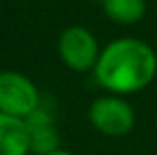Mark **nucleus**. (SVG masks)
<instances>
[{
    "instance_id": "39448f33",
    "label": "nucleus",
    "mask_w": 157,
    "mask_h": 155,
    "mask_svg": "<svg viewBox=\"0 0 157 155\" xmlns=\"http://www.w3.org/2000/svg\"><path fill=\"white\" fill-rule=\"evenodd\" d=\"M24 121H26L28 137H30V153L50 155L60 149V135L56 131V125L44 109L38 108Z\"/></svg>"
},
{
    "instance_id": "423d86ee",
    "label": "nucleus",
    "mask_w": 157,
    "mask_h": 155,
    "mask_svg": "<svg viewBox=\"0 0 157 155\" xmlns=\"http://www.w3.org/2000/svg\"><path fill=\"white\" fill-rule=\"evenodd\" d=\"M0 155H30L26 121L0 113Z\"/></svg>"
},
{
    "instance_id": "f03ea898",
    "label": "nucleus",
    "mask_w": 157,
    "mask_h": 155,
    "mask_svg": "<svg viewBox=\"0 0 157 155\" xmlns=\"http://www.w3.org/2000/svg\"><path fill=\"white\" fill-rule=\"evenodd\" d=\"M40 108L38 88L18 72H0V113L26 119Z\"/></svg>"
},
{
    "instance_id": "0eeeda50",
    "label": "nucleus",
    "mask_w": 157,
    "mask_h": 155,
    "mask_svg": "<svg viewBox=\"0 0 157 155\" xmlns=\"http://www.w3.org/2000/svg\"><path fill=\"white\" fill-rule=\"evenodd\" d=\"M104 12L117 24H135L145 14V0H104Z\"/></svg>"
},
{
    "instance_id": "f257e3e1",
    "label": "nucleus",
    "mask_w": 157,
    "mask_h": 155,
    "mask_svg": "<svg viewBox=\"0 0 157 155\" xmlns=\"http://www.w3.org/2000/svg\"><path fill=\"white\" fill-rule=\"evenodd\" d=\"M157 74V56L153 48L137 38H119L100 52L94 76L111 96L141 92Z\"/></svg>"
},
{
    "instance_id": "7ed1b4c3",
    "label": "nucleus",
    "mask_w": 157,
    "mask_h": 155,
    "mask_svg": "<svg viewBox=\"0 0 157 155\" xmlns=\"http://www.w3.org/2000/svg\"><path fill=\"white\" fill-rule=\"evenodd\" d=\"M88 117L94 129H98L107 137L127 135L135 125L133 108L119 96H104L94 100L90 105Z\"/></svg>"
},
{
    "instance_id": "6e6552de",
    "label": "nucleus",
    "mask_w": 157,
    "mask_h": 155,
    "mask_svg": "<svg viewBox=\"0 0 157 155\" xmlns=\"http://www.w3.org/2000/svg\"><path fill=\"white\" fill-rule=\"evenodd\" d=\"M50 155H74V153H72V151H66V149L60 147L58 151H54V153H50Z\"/></svg>"
},
{
    "instance_id": "20e7f679",
    "label": "nucleus",
    "mask_w": 157,
    "mask_h": 155,
    "mask_svg": "<svg viewBox=\"0 0 157 155\" xmlns=\"http://www.w3.org/2000/svg\"><path fill=\"white\" fill-rule=\"evenodd\" d=\"M58 52L62 62L76 72H88L100 58V46L96 36L82 26H72L62 32L58 40Z\"/></svg>"
}]
</instances>
